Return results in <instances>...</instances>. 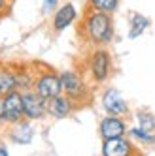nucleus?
<instances>
[{
  "label": "nucleus",
  "instance_id": "2",
  "mask_svg": "<svg viewBox=\"0 0 155 156\" xmlns=\"http://www.w3.org/2000/svg\"><path fill=\"white\" fill-rule=\"evenodd\" d=\"M87 68H89V75H91L93 83H96V85L106 83L110 79V75H112V70H114L112 55L102 47H96L89 55V58H87Z\"/></svg>",
  "mask_w": 155,
  "mask_h": 156
},
{
  "label": "nucleus",
  "instance_id": "19",
  "mask_svg": "<svg viewBox=\"0 0 155 156\" xmlns=\"http://www.w3.org/2000/svg\"><path fill=\"white\" fill-rule=\"evenodd\" d=\"M8 9V0H0V15Z\"/></svg>",
  "mask_w": 155,
  "mask_h": 156
},
{
  "label": "nucleus",
  "instance_id": "20",
  "mask_svg": "<svg viewBox=\"0 0 155 156\" xmlns=\"http://www.w3.org/2000/svg\"><path fill=\"white\" fill-rule=\"evenodd\" d=\"M0 124H6V120H4V109H2V98H0Z\"/></svg>",
  "mask_w": 155,
  "mask_h": 156
},
{
  "label": "nucleus",
  "instance_id": "15",
  "mask_svg": "<svg viewBox=\"0 0 155 156\" xmlns=\"http://www.w3.org/2000/svg\"><path fill=\"white\" fill-rule=\"evenodd\" d=\"M119 8V0H87V9L95 12H104V13H115Z\"/></svg>",
  "mask_w": 155,
  "mask_h": 156
},
{
  "label": "nucleus",
  "instance_id": "4",
  "mask_svg": "<svg viewBox=\"0 0 155 156\" xmlns=\"http://www.w3.org/2000/svg\"><path fill=\"white\" fill-rule=\"evenodd\" d=\"M36 94H40L43 100H51L62 94V83H61V75L55 72H42L36 75L34 79V88Z\"/></svg>",
  "mask_w": 155,
  "mask_h": 156
},
{
  "label": "nucleus",
  "instance_id": "10",
  "mask_svg": "<svg viewBox=\"0 0 155 156\" xmlns=\"http://www.w3.org/2000/svg\"><path fill=\"white\" fill-rule=\"evenodd\" d=\"M74 107H76V104L72 102L68 96H64V94L47 100V113L53 119H66V117H70Z\"/></svg>",
  "mask_w": 155,
  "mask_h": 156
},
{
  "label": "nucleus",
  "instance_id": "6",
  "mask_svg": "<svg viewBox=\"0 0 155 156\" xmlns=\"http://www.w3.org/2000/svg\"><path fill=\"white\" fill-rule=\"evenodd\" d=\"M2 109H4V120L6 124H17L25 120L23 111V92L13 90L2 98Z\"/></svg>",
  "mask_w": 155,
  "mask_h": 156
},
{
  "label": "nucleus",
  "instance_id": "16",
  "mask_svg": "<svg viewBox=\"0 0 155 156\" xmlns=\"http://www.w3.org/2000/svg\"><path fill=\"white\" fill-rule=\"evenodd\" d=\"M136 126L142 128V130H146L149 133H155V115L151 113V111L148 109H140L136 111Z\"/></svg>",
  "mask_w": 155,
  "mask_h": 156
},
{
  "label": "nucleus",
  "instance_id": "17",
  "mask_svg": "<svg viewBox=\"0 0 155 156\" xmlns=\"http://www.w3.org/2000/svg\"><path fill=\"white\" fill-rule=\"evenodd\" d=\"M127 136H129L132 141H138V143H144V145H155V133H149V132L142 130V128H138V126L129 128Z\"/></svg>",
  "mask_w": 155,
  "mask_h": 156
},
{
  "label": "nucleus",
  "instance_id": "22",
  "mask_svg": "<svg viewBox=\"0 0 155 156\" xmlns=\"http://www.w3.org/2000/svg\"><path fill=\"white\" fill-rule=\"evenodd\" d=\"M136 156H142V154H136Z\"/></svg>",
  "mask_w": 155,
  "mask_h": 156
},
{
  "label": "nucleus",
  "instance_id": "7",
  "mask_svg": "<svg viewBox=\"0 0 155 156\" xmlns=\"http://www.w3.org/2000/svg\"><path fill=\"white\" fill-rule=\"evenodd\" d=\"M140 154L130 137H114L102 141V156H136Z\"/></svg>",
  "mask_w": 155,
  "mask_h": 156
},
{
  "label": "nucleus",
  "instance_id": "9",
  "mask_svg": "<svg viewBox=\"0 0 155 156\" xmlns=\"http://www.w3.org/2000/svg\"><path fill=\"white\" fill-rule=\"evenodd\" d=\"M98 132H100L102 141L106 139H114V137H123L127 136L129 126L123 117H114V115H106L100 124H98Z\"/></svg>",
  "mask_w": 155,
  "mask_h": 156
},
{
  "label": "nucleus",
  "instance_id": "8",
  "mask_svg": "<svg viewBox=\"0 0 155 156\" xmlns=\"http://www.w3.org/2000/svg\"><path fill=\"white\" fill-rule=\"evenodd\" d=\"M23 111L27 120H38L47 113V100H43L34 90L23 92Z\"/></svg>",
  "mask_w": 155,
  "mask_h": 156
},
{
  "label": "nucleus",
  "instance_id": "1",
  "mask_svg": "<svg viewBox=\"0 0 155 156\" xmlns=\"http://www.w3.org/2000/svg\"><path fill=\"white\" fill-rule=\"evenodd\" d=\"M80 32L83 38L95 47H104L114 40V19L110 13L104 12H95V9H87L83 17V23Z\"/></svg>",
  "mask_w": 155,
  "mask_h": 156
},
{
  "label": "nucleus",
  "instance_id": "11",
  "mask_svg": "<svg viewBox=\"0 0 155 156\" xmlns=\"http://www.w3.org/2000/svg\"><path fill=\"white\" fill-rule=\"evenodd\" d=\"M76 17H78V12H76V8H74V4H62L57 12L53 13V30L55 32H61V30H64V28H68L74 21H76Z\"/></svg>",
  "mask_w": 155,
  "mask_h": 156
},
{
  "label": "nucleus",
  "instance_id": "12",
  "mask_svg": "<svg viewBox=\"0 0 155 156\" xmlns=\"http://www.w3.org/2000/svg\"><path fill=\"white\" fill-rule=\"evenodd\" d=\"M8 133H9V139L12 141L27 145V143L32 141V137H34V128H32L28 122L21 120V122H17V124H12V130H9Z\"/></svg>",
  "mask_w": 155,
  "mask_h": 156
},
{
  "label": "nucleus",
  "instance_id": "3",
  "mask_svg": "<svg viewBox=\"0 0 155 156\" xmlns=\"http://www.w3.org/2000/svg\"><path fill=\"white\" fill-rule=\"evenodd\" d=\"M61 83H62V94L68 96L74 104L85 102V98L89 96V87L85 79L74 70H66L61 73Z\"/></svg>",
  "mask_w": 155,
  "mask_h": 156
},
{
  "label": "nucleus",
  "instance_id": "5",
  "mask_svg": "<svg viewBox=\"0 0 155 156\" xmlns=\"http://www.w3.org/2000/svg\"><path fill=\"white\" fill-rule=\"evenodd\" d=\"M100 104H102V109L106 111V115H114V117H123L125 119L130 113L127 100L121 96V92L117 88H106L102 92Z\"/></svg>",
  "mask_w": 155,
  "mask_h": 156
},
{
  "label": "nucleus",
  "instance_id": "14",
  "mask_svg": "<svg viewBox=\"0 0 155 156\" xmlns=\"http://www.w3.org/2000/svg\"><path fill=\"white\" fill-rule=\"evenodd\" d=\"M17 90V75L9 68H0V98Z\"/></svg>",
  "mask_w": 155,
  "mask_h": 156
},
{
  "label": "nucleus",
  "instance_id": "18",
  "mask_svg": "<svg viewBox=\"0 0 155 156\" xmlns=\"http://www.w3.org/2000/svg\"><path fill=\"white\" fill-rule=\"evenodd\" d=\"M57 4H59V0H43V12H46V13L53 12Z\"/></svg>",
  "mask_w": 155,
  "mask_h": 156
},
{
  "label": "nucleus",
  "instance_id": "13",
  "mask_svg": "<svg viewBox=\"0 0 155 156\" xmlns=\"http://www.w3.org/2000/svg\"><path fill=\"white\" fill-rule=\"evenodd\" d=\"M151 25L149 17L142 15V13H132L130 15V21H129V38L130 40H136L140 38L144 32H146Z\"/></svg>",
  "mask_w": 155,
  "mask_h": 156
},
{
  "label": "nucleus",
  "instance_id": "21",
  "mask_svg": "<svg viewBox=\"0 0 155 156\" xmlns=\"http://www.w3.org/2000/svg\"><path fill=\"white\" fill-rule=\"evenodd\" d=\"M0 156H8V149L6 147H0Z\"/></svg>",
  "mask_w": 155,
  "mask_h": 156
}]
</instances>
